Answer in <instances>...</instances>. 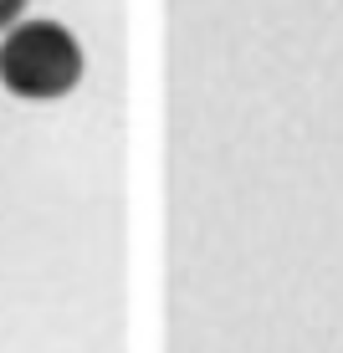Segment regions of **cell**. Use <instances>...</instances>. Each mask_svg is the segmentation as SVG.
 Masks as SVG:
<instances>
[{"label":"cell","mask_w":343,"mask_h":353,"mask_svg":"<svg viewBox=\"0 0 343 353\" xmlns=\"http://www.w3.org/2000/svg\"><path fill=\"white\" fill-rule=\"evenodd\" d=\"M0 82L16 97L52 103L82 82V46L62 21H21L0 41Z\"/></svg>","instance_id":"6da1fadb"},{"label":"cell","mask_w":343,"mask_h":353,"mask_svg":"<svg viewBox=\"0 0 343 353\" xmlns=\"http://www.w3.org/2000/svg\"><path fill=\"white\" fill-rule=\"evenodd\" d=\"M26 6H31V0H0V31L21 26V16H26Z\"/></svg>","instance_id":"7a4b0ae2"}]
</instances>
